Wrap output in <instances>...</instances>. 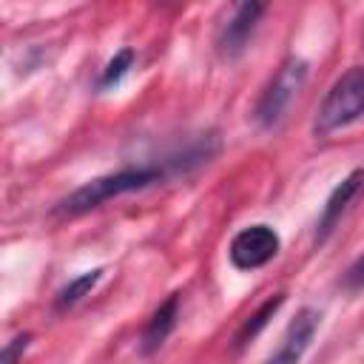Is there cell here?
<instances>
[{
	"label": "cell",
	"instance_id": "cell-8",
	"mask_svg": "<svg viewBox=\"0 0 364 364\" xmlns=\"http://www.w3.org/2000/svg\"><path fill=\"white\" fill-rule=\"evenodd\" d=\"M219 151V134L216 131H208V134H199L196 139H191L182 151L171 154L168 159H162L168 176H179V173H191L193 168L210 162Z\"/></svg>",
	"mask_w": 364,
	"mask_h": 364
},
{
	"label": "cell",
	"instance_id": "cell-6",
	"mask_svg": "<svg viewBox=\"0 0 364 364\" xmlns=\"http://www.w3.org/2000/svg\"><path fill=\"white\" fill-rule=\"evenodd\" d=\"M361 188H364V168L350 171V173L333 188V193L327 196V202H324V208H321V216H318V222H316V245H324V242H327V236L336 230V225L341 222L344 210L350 208V202L358 196Z\"/></svg>",
	"mask_w": 364,
	"mask_h": 364
},
{
	"label": "cell",
	"instance_id": "cell-1",
	"mask_svg": "<svg viewBox=\"0 0 364 364\" xmlns=\"http://www.w3.org/2000/svg\"><path fill=\"white\" fill-rule=\"evenodd\" d=\"M168 179L165 165H131V168H119L114 173H102L88 179L85 185L74 188L65 199L57 202L54 213L60 216H82L94 208H100L102 202L122 196V193H134V191H145L151 185H159Z\"/></svg>",
	"mask_w": 364,
	"mask_h": 364
},
{
	"label": "cell",
	"instance_id": "cell-14",
	"mask_svg": "<svg viewBox=\"0 0 364 364\" xmlns=\"http://www.w3.org/2000/svg\"><path fill=\"white\" fill-rule=\"evenodd\" d=\"M28 341H31V336H28V333H23V336H17L11 344H6V350H3V361H14V358L20 355V350H26V347H28Z\"/></svg>",
	"mask_w": 364,
	"mask_h": 364
},
{
	"label": "cell",
	"instance_id": "cell-7",
	"mask_svg": "<svg viewBox=\"0 0 364 364\" xmlns=\"http://www.w3.org/2000/svg\"><path fill=\"white\" fill-rule=\"evenodd\" d=\"M318 324H321V313L313 310V307H301L293 316V321L287 324V330L282 336V344L270 353V361H299L307 353Z\"/></svg>",
	"mask_w": 364,
	"mask_h": 364
},
{
	"label": "cell",
	"instance_id": "cell-10",
	"mask_svg": "<svg viewBox=\"0 0 364 364\" xmlns=\"http://www.w3.org/2000/svg\"><path fill=\"white\" fill-rule=\"evenodd\" d=\"M282 304H284V293L270 296V299H267V301H264V304H262V307H259V310H256V313H253V316L239 327V333H236V350H242L245 344H250V341H253V338L267 327V321L279 313V307H282Z\"/></svg>",
	"mask_w": 364,
	"mask_h": 364
},
{
	"label": "cell",
	"instance_id": "cell-2",
	"mask_svg": "<svg viewBox=\"0 0 364 364\" xmlns=\"http://www.w3.org/2000/svg\"><path fill=\"white\" fill-rule=\"evenodd\" d=\"M361 117H364V65H353L341 77H336V82L327 88L316 111L313 131L316 136H327L338 128L353 125Z\"/></svg>",
	"mask_w": 364,
	"mask_h": 364
},
{
	"label": "cell",
	"instance_id": "cell-9",
	"mask_svg": "<svg viewBox=\"0 0 364 364\" xmlns=\"http://www.w3.org/2000/svg\"><path fill=\"white\" fill-rule=\"evenodd\" d=\"M176 316H179V293H171L156 310H154V316L148 318V324H145V330H142V353H156L162 344H165V338L173 333V327H176Z\"/></svg>",
	"mask_w": 364,
	"mask_h": 364
},
{
	"label": "cell",
	"instance_id": "cell-11",
	"mask_svg": "<svg viewBox=\"0 0 364 364\" xmlns=\"http://www.w3.org/2000/svg\"><path fill=\"white\" fill-rule=\"evenodd\" d=\"M100 279H102V267H94V270L80 273L77 279H71V282L57 293L54 307H57V310H68V307H74L82 296H88V293L97 287V282H100Z\"/></svg>",
	"mask_w": 364,
	"mask_h": 364
},
{
	"label": "cell",
	"instance_id": "cell-3",
	"mask_svg": "<svg viewBox=\"0 0 364 364\" xmlns=\"http://www.w3.org/2000/svg\"><path fill=\"white\" fill-rule=\"evenodd\" d=\"M307 74H310V65L301 57H287V60L279 63V68L273 71V77L262 88V94L256 100V108H253V119L259 122V128L279 125V119L284 117V111L290 108L296 94L304 88Z\"/></svg>",
	"mask_w": 364,
	"mask_h": 364
},
{
	"label": "cell",
	"instance_id": "cell-4",
	"mask_svg": "<svg viewBox=\"0 0 364 364\" xmlns=\"http://www.w3.org/2000/svg\"><path fill=\"white\" fill-rule=\"evenodd\" d=\"M267 6H270V0H230L228 3V14H225V20L219 26V37H216L222 57L230 60L247 48Z\"/></svg>",
	"mask_w": 364,
	"mask_h": 364
},
{
	"label": "cell",
	"instance_id": "cell-13",
	"mask_svg": "<svg viewBox=\"0 0 364 364\" xmlns=\"http://www.w3.org/2000/svg\"><path fill=\"white\" fill-rule=\"evenodd\" d=\"M344 287L347 290H364V253L344 270Z\"/></svg>",
	"mask_w": 364,
	"mask_h": 364
},
{
	"label": "cell",
	"instance_id": "cell-5",
	"mask_svg": "<svg viewBox=\"0 0 364 364\" xmlns=\"http://www.w3.org/2000/svg\"><path fill=\"white\" fill-rule=\"evenodd\" d=\"M282 250V239L279 233L259 222V225H247L242 228L233 239H230V247H228V259L236 270H256V267H264L267 262H273Z\"/></svg>",
	"mask_w": 364,
	"mask_h": 364
},
{
	"label": "cell",
	"instance_id": "cell-12",
	"mask_svg": "<svg viewBox=\"0 0 364 364\" xmlns=\"http://www.w3.org/2000/svg\"><path fill=\"white\" fill-rule=\"evenodd\" d=\"M131 65H134V48H119L108 63H105V68H102V74H100V88L105 91V88H114V85H119L122 82V77L131 71Z\"/></svg>",
	"mask_w": 364,
	"mask_h": 364
}]
</instances>
